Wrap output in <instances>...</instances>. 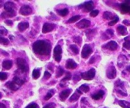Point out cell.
<instances>
[{"mask_svg": "<svg viewBox=\"0 0 130 108\" xmlns=\"http://www.w3.org/2000/svg\"><path fill=\"white\" fill-rule=\"evenodd\" d=\"M52 44L46 40H38L34 42L32 45V50L34 53L41 55H48L51 52Z\"/></svg>", "mask_w": 130, "mask_h": 108, "instance_id": "obj_1", "label": "cell"}, {"mask_svg": "<svg viewBox=\"0 0 130 108\" xmlns=\"http://www.w3.org/2000/svg\"><path fill=\"white\" fill-rule=\"evenodd\" d=\"M17 66L18 69L22 72L26 73L29 71V66L27 64V62H26L24 58H18L17 59Z\"/></svg>", "mask_w": 130, "mask_h": 108, "instance_id": "obj_2", "label": "cell"}, {"mask_svg": "<svg viewBox=\"0 0 130 108\" xmlns=\"http://www.w3.org/2000/svg\"><path fill=\"white\" fill-rule=\"evenodd\" d=\"M115 90L116 93H118L119 95L125 97L128 95L126 90L125 87H124V83L122 82L119 79L115 82Z\"/></svg>", "mask_w": 130, "mask_h": 108, "instance_id": "obj_3", "label": "cell"}, {"mask_svg": "<svg viewBox=\"0 0 130 108\" xmlns=\"http://www.w3.org/2000/svg\"><path fill=\"white\" fill-rule=\"evenodd\" d=\"M95 73H96V71L95 69L91 68L86 72L81 73V78L85 80H91L94 78L95 76Z\"/></svg>", "mask_w": 130, "mask_h": 108, "instance_id": "obj_4", "label": "cell"}, {"mask_svg": "<svg viewBox=\"0 0 130 108\" xmlns=\"http://www.w3.org/2000/svg\"><path fill=\"white\" fill-rule=\"evenodd\" d=\"M62 48L61 46L59 44H57L55 46L53 50V57L56 62H60L62 60Z\"/></svg>", "mask_w": 130, "mask_h": 108, "instance_id": "obj_5", "label": "cell"}, {"mask_svg": "<svg viewBox=\"0 0 130 108\" xmlns=\"http://www.w3.org/2000/svg\"><path fill=\"white\" fill-rule=\"evenodd\" d=\"M92 52L93 50L91 46L88 44H86L83 47L82 52H81V56H82L83 58H87L92 53Z\"/></svg>", "mask_w": 130, "mask_h": 108, "instance_id": "obj_6", "label": "cell"}, {"mask_svg": "<svg viewBox=\"0 0 130 108\" xmlns=\"http://www.w3.org/2000/svg\"><path fill=\"white\" fill-rule=\"evenodd\" d=\"M107 77L109 79H114L116 77V69L114 65H110L106 72Z\"/></svg>", "mask_w": 130, "mask_h": 108, "instance_id": "obj_7", "label": "cell"}, {"mask_svg": "<svg viewBox=\"0 0 130 108\" xmlns=\"http://www.w3.org/2000/svg\"><path fill=\"white\" fill-rule=\"evenodd\" d=\"M79 7L81 8V9H82L84 11H86V12L91 11V10L94 8L93 2L91 1H87V2H85V3L80 5Z\"/></svg>", "mask_w": 130, "mask_h": 108, "instance_id": "obj_8", "label": "cell"}, {"mask_svg": "<svg viewBox=\"0 0 130 108\" xmlns=\"http://www.w3.org/2000/svg\"><path fill=\"white\" fill-rule=\"evenodd\" d=\"M90 25H91V22L87 19H82L76 24V27L78 29H86L88 28Z\"/></svg>", "mask_w": 130, "mask_h": 108, "instance_id": "obj_9", "label": "cell"}, {"mask_svg": "<svg viewBox=\"0 0 130 108\" xmlns=\"http://www.w3.org/2000/svg\"><path fill=\"white\" fill-rule=\"evenodd\" d=\"M102 48H105V49L109 50L111 51H115L118 49V44L114 41H109L107 44H105L104 45H103Z\"/></svg>", "mask_w": 130, "mask_h": 108, "instance_id": "obj_10", "label": "cell"}, {"mask_svg": "<svg viewBox=\"0 0 130 108\" xmlns=\"http://www.w3.org/2000/svg\"><path fill=\"white\" fill-rule=\"evenodd\" d=\"M20 13L21 15H24V16H27V15H29L32 13V10L31 7L29 5H24L20 8Z\"/></svg>", "mask_w": 130, "mask_h": 108, "instance_id": "obj_11", "label": "cell"}, {"mask_svg": "<svg viewBox=\"0 0 130 108\" xmlns=\"http://www.w3.org/2000/svg\"><path fill=\"white\" fill-rule=\"evenodd\" d=\"M56 27V25L55 24H51V23H44L42 29L43 33H47L52 31Z\"/></svg>", "mask_w": 130, "mask_h": 108, "instance_id": "obj_12", "label": "cell"}, {"mask_svg": "<svg viewBox=\"0 0 130 108\" xmlns=\"http://www.w3.org/2000/svg\"><path fill=\"white\" fill-rule=\"evenodd\" d=\"M16 15V10H5L1 14V17L3 19L13 17Z\"/></svg>", "mask_w": 130, "mask_h": 108, "instance_id": "obj_13", "label": "cell"}, {"mask_svg": "<svg viewBox=\"0 0 130 108\" xmlns=\"http://www.w3.org/2000/svg\"><path fill=\"white\" fill-rule=\"evenodd\" d=\"M5 85H6V86L8 88L12 90V91H16V90H17L20 86H19L15 81H13V80H12L11 81H8V82H7L5 84Z\"/></svg>", "mask_w": 130, "mask_h": 108, "instance_id": "obj_14", "label": "cell"}, {"mask_svg": "<svg viewBox=\"0 0 130 108\" xmlns=\"http://www.w3.org/2000/svg\"><path fill=\"white\" fill-rule=\"evenodd\" d=\"M77 64L74 62L73 59L72 58H69L66 61V67L67 69H74L77 68Z\"/></svg>", "mask_w": 130, "mask_h": 108, "instance_id": "obj_15", "label": "cell"}, {"mask_svg": "<svg viewBox=\"0 0 130 108\" xmlns=\"http://www.w3.org/2000/svg\"><path fill=\"white\" fill-rule=\"evenodd\" d=\"M82 94V91H81L79 89H77V90H76V91L73 94V95L69 98V100L70 102H74L77 101Z\"/></svg>", "mask_w": 130, "mask_h": 108, "instance_id": "obj_16", "label": "cell"}, {"mask_svg": "<svg viewBox=\"0 0 130 108\" xmlns=\"http://www.w3.org/2000/svg\"><path fill=\"white\" fill-rule=\"evenodd\" d=\"M71 92H72V89H67V90H64L62 91H61L59 95L60 100L61 101H64L69 96Z\"/></svg>", "mask_w": 130, "mask_h": 108, "instance_id": "obj_17", "label": "cell"}, {"mask_svg": "<svg viewBox=\"0 0 130 108\" xmlns=\"http://www.w3.org/2000/svg\"><path fill=\"white\" fill-rule=\"evenodd\" d=\"M71 77H72V74H71V72H68V71L66 72V77L63 78L62 80V81H61V82L60 83V86H61L62 88L66 87L67 86V82L71 80Z\"/></svg>", "mask_w": 130, "mask_h": 108, "instance_id": "obj_18", "label": "cell"}, {"mask_svg": "<svg viewBox=\"0 0 130 108\" xmlns=\"http://www.w3.org/2000/svg\"><path fill=\"white\" fill-rule=\"evenodd\" d=\"M118 15H116L114 13L110 12V11H105L103 14V18L105 20H113L118 17Z\"/></svg>", "mask_w": 130, "mask_h": 108, "instance_id": "obj_19", "label": "cell"}, {"mask_svg": "<svg viewBox=\"0 0 130 108\" xmlns=\"http://www.w3.org/2000/svg\"><path fill=\"white\" fill-rule=\"evenodd\" d=\"M119 8L121 9V11L123 14H130V5L123 3L119 5Z\"/></svg>", "mask_w": 130, "mask_h": 108, "instance_id": "obj_20", "label": "cell"}, {"mask_svg": "<svg viewBox=\"0 0 130 108\" xmlns=\"http://www.w3.org/2000/svg\"><path fill=\"white\" fill-rule=\"evenodd\" d=\"M104 95H105V91L102 90H99L98 92L93 94V95H91V98H92L93 100H100V99H102Z\"/></svg>", "mask_w": 130, "mask_h": 108, "instance_id": "obj_21", "label": "cell"}, {"mask_svg": "<svg viewBox=\"0 0 130 108\" xmlns=\"http://www.w3.org/2000/svg\"><path fill=\"white\" fill-rule=\"evenodd\" d=\"M5 10H16L17 6L14 3L11 1H8L4 5Z\"/></svg>", "mask_w": 130, "mask_h": 108, "instance_id": "obj_22", "label": "cell"}, {"mask_svg": "<svg viewBox=\"0 0 130 108\" xmlns=\"http://www.w3.org/2000/svg\"><path fill=\"white\" fill-rule=\"evenodd\" d=\"M86 36L88 38L89 40H91L93 38V37L96 35L97 33V30L96 29H89L86 31Z\"/></svg>", "mask_w": 130, "mask_h": 108, "instance_id": "obj_23", "label": "cell"}, {"mask_svg": "<svg viewBox=\"0 0 130 108\" xmlns=\"http://www.w3.org/2000/svg\"><path fill=\"white\" fill-rule=\"evenodd\" d=\"M29 27V24L27 22H21L18 25V29L20 33H22Z\"/></svg>", "mask_w": 130, "mask_h": 108, "instance_id": "obj_24", "label": "cell"}, {"mask_svg": "<svg viewBox=\"0 0 130 108\" xmlns=\"http://www.w3.org/2000/svg\"><path fill=\"white\" fill-rule=\"evenodd\" d=\"M117 33L119 35H122V36H125L128 34V30L126 27L123 26V25H120L117 27L116 29Z\"/></svg>", "mask_w": 130, "mask_h": 108, "instance_id": "obj_25", "label": "cell"}, {"mask_svg": "<svg viewBox=\"0 0 130 108\" xmlns=\"http://www.w3.org/2000/svg\"><path fill=\"white\" fill-rule=\"evenodd\" d=\"M3 68L6 70H9L12 67L13 62L10 60H5L2 63Z\"/></svg>", "mask_w": 130, "mask_h": 108, "instance_id": "obj_26", "label": "cell"}, {"mask_svg": "<svg viewBox=\"0 0 130 108\" xmlns=\"http://www.w3.org/2000/svg\"><path fill=\"white\" fill-rule=\"evenodd\" d=\"M127 60V58L124 55H121L118 57V66L119 67H122L124 65Z\"/></svg>", "mask_w": 130, "mask_h": 108, "instance_id": "obj_27", "label": "cell"}, {"mask_svg": "<svg viewBox=\"0 0 130 108\" xmlns=\"http://www.w3.org/2000/svg\"><path fill=\"white\" fill-rule=\"evenodd\" d=\"M63 73H64V69L61 66H58L57 69H56L55 77L57 78L61 77L63 74Z\"/></svg>", "mask_w": 130, "mask_h": 108, "instance_id": "obj_28", "label": "cell"}, {"mask_svg": "<svg viewBox=\"0 0 130 108\" xmlns=\"http://www.w3.org/2000/svg\"><path fill=\"white\" fill-rule=\"evenodd\" d=\"M55 93V91L54 89H52V90H50L49 91H48L46 95H45V97H44V100H48L50 99L53 96V95Z\"/></svg>", "mask_w": 130, "mask_h": 108, "instance_id": "obj_29", "label": "cell"}, {"mask_svg": "<svg viewBox=\"0 0 130 108\" xmlns=\"http://www.w3.org/2000/svg\"><path fill=\"white\" fill-rule=\"evenodd\" d=\"M118 104L121 107L123 108H130V103L126 100H119Z\"/></svg>", "mask_w": 130, "mask_h": 108, "instance_id": "obj_30", "label": "cell"}, {"mask_svg": "<svg viewBox=\"0 0 130 108\" xmlns=\"http://www.w3.org/2000/svg\"><path fill=\"white\" fill-rule=\"evenodd\" d=\"M57 13L59 15L62 17H66L68 15L69 10L67 8L62 9V10H57Z\"/></svg>", "mask_w": 130, "mask_h": 108, "instance_id": "obj_31", "label": "cell"}, {"mask_svg": "<svg viewBox=\"0 0 130 108\" xmlns=\"http://www.w3.org/2000/svg\"><path fill=\"white\" fill-rule=\"evenodd\" d=\"M41 74V71L39 69H35L32 71V78L34 80H37L39 78Z\"/></svg>", "mask_w": 130, "mask_h": 108, "instance_id": "obj_32", "label": "cell"}, {"mask_svg": "<svg viewBox=\"0 0 130 108\" xmlns=\"http://www.w3.org/2000/svg\"><path fill=\"white\" fill-rule=\"evenodd\" d=\"M130 36H128L124 38V43H123V46L124 48L127 50H130Z\"/></svg>", "mask_w": 130, "mask_h": 108, "instance_id": "obj_33", "label": "cell"}, {"mask_svg": "<svg viewBox=\"0 0 130 108\" xmlns=\"http://www.w3.org/2000/svg\"><path fill=\"white\" fill-rule=\"evenodd\" d=\"M81 16L79 15H75V16L72 17L71 19H69L68 21H67V22L70 23V24H71V23H75V22H76L77 20H79V19H81Z\"/></svg>", "mask_w": 130, "mask_h": 108, "instance_id": "obj_34", "label": "cell"}, {"mask_svg": "<svg viewBox=\"0 0 130 108\" xmlns=\"http://www.w3.org/2000/svg\"><path fill=\"white\" fill-rule=\"evenodd\" d=\"M79 89L82 92L85 93H87L90 91V87H89L88 85H87L86 84H84V85H82L81 86H80Z\"/></svg>", "mask_w": 130, "mask_h": 108, "instance_id": "obj_35", "label": "cell"}, {"mask_svg": "<svg viewBox=\"0 0 130 108\" xmlns=\"http://www.w3.org/2000/svg\"><path fill=\"white\" fill-rule=\"evenodd\" d=\"M70 48L72 51V52L74 53L75 54H78L79 53V49L78 47L76 44H71V45H70Z\"/></svg>", "mask_w": 130, "mask_h": 108, "instance_id": "obj_36", "label": "cell"}, {"mask_svg": "<svg viewBox=\"0 0 130 108\" xmlns=\"http://www.w3.org/2000/svg\"><path fill=\"white\" fill-rule=\"evenodd\" d=\"M13 81H15V82H16L19 85V86H22V85L23 84L25 83V81H24V80L20 79V78L17 76H15V77L13 78Z\"/></svg>", "mask_w": 130, "mask_h": 108, "instance_id": "obj_37", "label": "cell"}, {"mask_svg": "<svg viewBox=\"0 0 130 108\" xmlns=\"http://www.w3.org/2000/svg\"><path fill=\"white\" fill-rule=\"evenodd\" d=\"M72 40L75 43L78 44H81L82 43V38L79 36H75L72 38Z\"/></svg>", "mask_w": 130, "mask_h": 108, "instance_id": "obj_38", "label": "cell"}, {"mask_svg": "<svg viewBox=\"0 0 130 108\" xmlns=\"http://www.w3.org/2000/svg\"><path fill=\"white\" fill-rule=\"evenodd\" d=\"M81 105H82V108H87V106H88L89 105L87 99L85 97H83L81 99Z\"/></svg>", "mask_w": 130, "mask_h": 108, "instance_id": "obj_39", "label": "cell"}, {"mask_svg": "<svg viewBox=\"0 0 130 108\" xmlns=\"http://www.w3.org/2000/svg\"><path fill=\"white\" fill-rule=\"evenodd\" d=\"M0 43L1 44H3V45H7L10 43V41L8 39L3 38V37L1 36L0 37Z\"/></svg>", "mask_w": 130, "mask_h": 108, "instance_id": "obj_40", "label": "cell"}, {"mask_svg": "<svg viewBox=\"0 0 130 108\" xmlns=\"http://www.w3.org/2000/svg\"><path fill=\"white\" fill-rule=\"evenodd\" d=\"M119 17H118L116 18L114 20H111L110 22H109V24H108V25H109V26H113V25H115L116 24H117V23L118 22V21H119Z\"/></svg>", "mask_w": 130, "mask_h": 108, "instance_id": "obj_41", "label": "cell"}, {"mask_svg": "<svg viewBox=\"0 0 130 108\" xmlns=\"http://www.w3.org/2000/svg\"><path fill=\"white\" fill-rule=\"evenodd\" d=\"M8 78V74L6 72H1L0 73V79H1V81H3V80H6Z\"/></svg>", "mask_w": 130, "mask_h": 108, "instance_id": "obj_42", "label": "cell"}, {"mask_svg": "<svg viewBox=\"0 0 130 108\" xmlns=\"http://www.w3.org/2000/svg\"><path fill=\"white\" fill-rule=\"evenodd\" d=\"M99 10H93V11H91V12H90V15L91 17H96L98 15H99Z\"/></svg>", "mask_w": 130, "mask_h": 108, "instance_id": "obj_43", "label": "cell"}, {"mask_svg": "<svg viewBox=\"0 0 130 108\" xmlns=\"http://www.w3.org/2000/svg\"><path fill=\"white\" fill-rule=\"evenodd\" d=\"M105 33L107 34V36L109 37V38L114 36V30H113L112 29H107V30L105 31Z\"/></svg>", "mask_w": 130, "mask_h": 108, "instance_id": "obj_44", "label": "cell"}, {"mask_svg": "<svg viewBox=\"0 0 130 108\" xmlns=\"http://www.w3.org/2000/svg\"><path fill=\"white\" fill-rule=\"evenodd\" d=\"M55 107H56V104L53 102L46 104L45 106L43 107V108H55Z\"/></svg>", "mask_w": 130, "mask_h": 108, "instance_id": "obj_45", "label": "cell"}, {"mask_svg": "<svg viewBox=\"0 0 130 108\" xmlns=\"http://www.w3.org/2000/svg\"><path fill=\"white\" fill-rule=\"evenodd\" d=\"M81 79V74H75V75L73 77V80L74 81H79Z\"/></svg>", "mask_w": 130, "mask_h": 108, "instance_id": "obj_46", "label": "cell"}, {"mask_svg": "<svg viewBox=\"0 0 130 108\" xmlns=\"http://www.w3.org/2000/svg\"><path fill=\"white\" fill-rule=\"evenodd\" d=\"M51 76H52V74H51L48 71H46L45 72H44V77H43V79H44V80H48V79H49L51 77Z\"/></svg>", "mask_w": 130, "mask_h": 108, "instance_id": "obj_47", "label": "cell"}, {"mask_svg": "<svg viewBox=\"0 0 130 108\" xmlns=\"http://www.w3.org/2000/svg\"><path fill=\"white\" fill-rule=\"evenodd\" d=\"M0 33H1V35L2 36L3 35H6L8 33V31L5 29H3V27H1V29L0 30Z\"/></svg>", "mask_w": 130, "mask_h": 108, "instance_id": "obj_48", "label": "cell"}, {"mask_svg": "<svg viewBox=\"0 0 130 108\" xmlns=\"http://www.w3.org/2000/svg\"><path fill=\"white\" fill-rule=\"evenodd\" d=\"M95 61H96V55H93L91 58H90V61L88 62V64H93Z\"/></svg>", "mask_w": 130, "mask_h": 108, "instance_id": "obj_49", "label": "cell"}, {"mask_svg": "<svg viewBox=\"0 0 130 108\" xmlns=\"http://www.w3.org/2000/svg\"><path fill=\"white\" fill-rule=\"evenodd\" d=\"M5 23L7 25H9V26H11V25H13V21L11 20H10V19H8V20H5Z\"/></svg>", "mask_w": 130, "mask_h": 108, "instance_id": "obj_50", "label": "cell"}, {"mask_svg": "<svg viewBox=\"0 0 130 108\" xmlns=\"http://www.w3.org/2000/svg\"><path fill=\"white\" fill-rule=\"evenodd\" d=\"M102 39H104V40H107V39H109V38H110L109 36H108L107 34L105 33H103L102 36Z\"/></svg>", "mask_w": 130, "mask_h": 108, "instance_id": "obj_51", "label": "cell"}, {"mask_svg": "<svg viewBox=\"0 0 130 108\" xmlns=\"http://www.w3.org/2000/svg\"><path fill=\"white\" fill-rule=\"evenodd\" d=\"M123 23L124 25H127V26H129L130 25V20H123Z\"/></svg>", "mask_w": 130, "mask_h": 108, "instance_id": "obj_52", "label": "cell"}, {"mask_svg": "<svg viewBox=\"0 0 130 108\" xmlns=\"http://www.w3.org/2000/svg\"><path fill=\"white\" fill-rule=\"evenodd\" d=\"M1 53H2V54L3 55H5V56H9L8 53H7V52H4V51L2 50H1Z\"/></svg>", "mask_w": 130, "mask_h": 108, "instance_id": "obj_53", "label": "cell"}, {"mask_svg": "<svg viewBox=\"0 0 130 108\" xmlns=\"http://www.w3.org/2000/svg\"><path fill=\"white\" fill-rule=\"evenodd\" d=\"M33 105H34V103H32V104H30L29 105H28L25 108H33Z\"/></svg>", "mask_w": 130, "mask_h": 108, "instance_id": "obj_54", "label": "cell"}, {"mask_svg": "<svg viewBox=\"0 0 130 108\" xmlns=\"http://www.w3.org/2000/svg\"><path fill=\"white\" fill-rule=\"evenodd\" d=\"M9 38H10V39L11 40V41H13V39H15V37L12 35H10V36H9Z\"/></svg>", "mask_w": 130, "mask_h": 108, "instance_id": "obj_55", "label": "cell"}, {"mask_svg": "<svg viewBox=\"0 0 130 108\" xmlns=\"http://www.w3.org/2000/svg\"><path fill=\"white\" fill-rule=\"evenodd\" d=\"M0 108H6V107L5 104H3V103H1V104H0Z\"/></svg>", "mask_w": 130, "mask_h": 108, "instance_id": "obj_56", "label": "cell"}, {"mask_svg": "<svg viewBox=\"0 0 130 108\" xmlns=\"http://www.w3.org/2000/svg\"><path fill=\"white\" fill-rule=\"evenodd\" d=\"M126 71H128V72H130V66H127V67H126Z\"/></svg>", "mask_w": 130, "mask_h": 108, "instance_id": "obj_57", "label": "cell"}]
</instances>
